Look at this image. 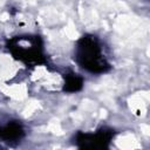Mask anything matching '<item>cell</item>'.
<instances>
[{
    "mask_svg": "<svg viewBox=\"0 0 150 150\" xmlns=\"http://www.w3.org/2000/svg\"><path fill=\"white\" fill-rule=\"evenodd\" d=\"M7 48L16 60L28 66L46 62L39 36H15L8 40Z\"/></svg>",
    "mask_w": 150,
    "mask_h": 150,
    "instance_id": "2",
    "label": "cell"
},
{
    "mask_svg": "<svg viewBox=\"0 0 150 150\" xmlns=\"http://www.w3.org/2000/svg\"><path fill=\"white\" fill-rule=\"evenodd\" d=\"M25 135L23 128L18 122H9L2 129H0V137L6 141H18L21 139Z\"/></svg>",
    "mask_w": 150,
    "mask_h": 150,
    "instance_id": "4",
    "label": "cell"
},
{
    "mask_svg": "<svg viewBox=\"0 0 150 150\" xmlns=\"http://www.w3.org/2000/svg\"><path fill=\"white\" fill-rule=\"evenodd\" d=\"M83 87V79L75 74V73H68L64 75V86L63 91L66 93H76L80 91Z\"/></svg>",
    "mask_w": 150,
    "mask_h": 150,
    "instance_id": "5",
    "label": "cell"
},
{
    "mask_svg": "<svg viewBox=\"0 0 150 150\" xmlns=\"http://www.w3.org/2000/svg\"><path fill=\"white\" fill-rule=\"evenodd\" d=\"M76 62L86 70L102 74L110 69V64L104 57L100 42L95 35H83L79 39L75 48Z\"/></svg>",
    "mask_w": 150,
    "mask_h": 150,
    "instance_id": "1",
    "label": "cell"
},
{
    "mask_svg": "<svg viewBox=\"0 0 150 150\" xmlns=\"http://www.w3.org/2000/svg\"><path fill=\"white\" fill-rule=\"evenodd\" d=\"M115 135V131L110 128H100L95 134L77 132L75 143L80 149H107Z\"/></svg>",
    "mask_w": 150,
    "mask_h": 150,
    "instance_id": "3",
    "label": "cell"
}]
</instances>
